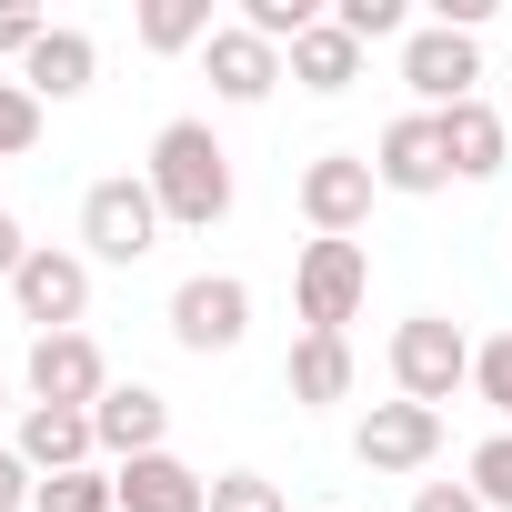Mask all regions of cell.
Wrapping results in <instances>:
<instances>
[{
    "label": "cell",
    "mask_w": 512,
    "mask_h": 512,
    "mask_svg": "<svg viewBox=\"0 0 512 512\" xmlns=\"http://www.w3.org/2000/svg\"><path fill=\"white\" fill-rule=\"evenodd\" d=\"M292 302H302V332H342V322L372 302V251H362V241H302Z\"/></svg>",
    "instance_id": "obj_4"
},
{
    "label": "cell",
    "mask_w": 512,
    "mask_h": 512,
    "mask_svg": "<svg viewBox=\"0 0 512 512\" xmlns=\"http://www.w3.org/2000/svg\"><path fill=\"white\" fill-rule=\"evenodd\" d=\"M332 21L372 51V41H412V11H402V0H332Z\"/></svg>",
    "instance_id": "obj_22"
},
{
    "label": "cell",
    "mask_w": 512,
    "mask_h": 512,
    "mask_svg": "<svg viewBox=\"0 0 512 512\" xmlns=\"http://www.w3.org/2000/svg\"><path fill=\"white\" fill-rule=\"evenodd\" d=\"M51 21L41 11H0V61H31V41H41Z\"/></svg>",
    "instance_id": "obj_28"
},
{
    "label": "cell",
    "mask_w": 512,
    "mask_h": 512,
    "mask_svg": "<svg viewBox=\"0 0 512 512\" xmlns=\"http://www.w3.org/2000/svg\"><path fill=\"white\" fill-rule=\"evenodd\" d=\"M201 71H211V91H221V101H272L282 51H272L262 31H241V21H231V31H211V41H201Z\"/></svg>",
    "instance_id": "obj_15"
},
{
    "label": "cell",
    "mask_w": 512,
    "mask_h": 512,
    "mask_svg": "<svg viewBox=\"0 0 512 512\" xmlns=\"http://www.w3.org/2000/svg\"><path fill=\"white\" fill-rule=\"evenodd\" d=\"M101 392H111V362H101L91 332H41V342H31V402H71V412H91Z\"/></svg>",
    "instance_id": "obj_11"
},
{
    "label": "cell",
    "mask_w": 512,
    "mask_h": 512,
    "mask_svg": "<svg viewBox=\"0 0 512 512\" xmlns=\"http://www.w3.org/2000/svg\"><path fill=\"white\" fill-rule=\"evenodd\" d=\"M442 452V412L432 402H372L362 432H352V462L362 472H422Z\"/></svg>",
    "instance_id": "obj_9"
},
{
    "label": "cell",
    "mask_w": 512,
    "mask_h": 512,
    "mask_svg": "<svg viewBox=\"0 0 512 512\" xmlns=\"http://www.w3.org/2000/svg\"><path fill=\"white\" fill-rule=\"evenodd\" d=\"M141 41H151V51H191V41H211V0H151V11H141Z\"/></svg>",
    "instance_id": "obj_20"
},
{
    "label": "cell",
    "mask_w": 512,
    "mask_h": 512,
    "mask_svg": "<svg viewBox=\"0 0 512 512\" xmlns=\"http://www.w3.org/2000/svg\"><path fill=\"white\" fill-rule=\"evenodd\" d=\"M472 492H482V512H512V432L472 442Z\"/></svg>",
    "instance_id": "obj_23"
},
{
    "label": "cell",
    "mask_w": 512,
    "mask_h": 512,
    "mask_svg": "<svg viewBox=\"0 0 512 512\" xmlns=\"http://www.w3.org/2000/svg\"><path fill=\"white\" fill-rule=\"evenodd\" d=\"M121 482V512H211V482L181 462V452H141V462H111Z\"/></svg>",
    "instance_id": "obj_14"
},
{
    "label": "cell",
    "mask_w": 512,
    "mask_h": 512,
    "mask_svg": "<svg viewBox=\"0 0 512 512\" xmlns=\"http://www.w3.org/2000/svg\"><path fill=\"white\" fill-rule=\"evenodd\" d=\"M31 251H41V241H31V231H21V221H11V211H0V282H11V272H21V262H31Z\"/></svg>",
    "instance_id": "obj_30"
},
{
    "label": "cell",
    "mask_w": 512,
    "mask_h": 512,
    "mask_svg": "<svg viewBox=\"0 0 512 512\" xmlns=\"http://www.w3.org/2000/svg\"><path fill=\"white\" fill-rule=\"evenodd\" d=\"M282 382H292V402H302V412H322V402H352V342H342V332H302Z\"/></svg>",
    "instance_id": "obj_19"
},
{
    "label": "cell",
    "mask_w": 512,
    "mask_h": 512,
    "mask_svg": "<svg viewBox=\"0 0 512 512\" xmlns=\"http://www.w3.org/2000/svg\"><path fill=\"white\" fill-rule=\"evenodd\" d=\"M472 392H482V402L512 422V332H492V342L472 352Z\"/></svg>",
    "instance_id": "obj_24"
},
{
    "label": "cell",
    "mask_w": 512,
    "mask_h": 512,
    "mask_svg": "<svg viewBox=\"0 0 512 512\" xmlns=\"http://www.w3.org/2000/svg\"><path fill=\"white\" fill-rule=\"evenodd\" d=\"M11 302H21V322H41V332H81V312H91V262L41 241L31 262L11 272Z\"/></svg>",
    "instance_id": "obj_8"
},
{
    "label": "cell",
    "mask_w": 512,
    "mask_h": 512,
    "mask_svg": "<svg viewBox=\"0 0 512 512\" xmlns=\"http://www.w3.org/2000/svg\"><path fill=\"white\" fill-rule=\"evenodd\" d=\"M21 502H41V472L21 452H0V512H21Z\"/></svg>",
    "instance_id": "obj_27"
},
{
    "label": "cell",
    "mask_w": 512,
    "mask_h": 512,
    "mask_svg": "<svg viewBox=\"0 0 512 512\" xmlns=\"http://www.w3.org/2000/svg\"><path fill=\"white\" fill-rule=\"evenodd\" d=\"M392 382H402V402H452L462 382H472V342H462V322L452 312H412L402 332H392Z\"/></svg>",
    "instance_id": "obj_3"
},
{
    "label": "cell",
    "mask_w": 512,
    "mask_h": 512,
    "mask_svg": "<svg viewBox=\"0 0 512 512\" xmlns=\"http://www.w3.org/2000/svg\"><path fill=\"white\" fill-rule=\"evenodd\" d=\"M432 121H442V161H452V181H492V171L512 161V131H502L492 101H452V111H432Z\"/></svg>",
    "instance_id": "obj_16"
},
{
    "label": "cell",
    "mask_w": 512,
    "mask_h": 512,
    "mask_svg": "<svg viewBox=\"0 0 512 512\" xmlns=\"http://www.w3.org/2000/svg\"><path fill=\"white\" fill-rule=\"evenodd\" d=\"M211 512H292V502H282V482H262V472H221V482H211Z\"/></svg>",
    "instance_id": "obj_26"
},
{
    "label": "cell",
    "mask_w": 512,
    "mask_h": 512,
    "mask_svg": "<svg viewBox=\"0 0 512 512\" xmlns=\"http://www.w3.org/2000/svg\"><path fill=\"white\" fill-rule=\"evenodd\" d=\"M0 412H11V392H0Z\"/></svg>",
    "instance_id": "obj_31"
},
{
    "label": "cell",
    "mask_w": 512,
    "mask_h": 512,
    "mask_svg": "<svg viewBox=\"0 0 512 512\" xmlns=\"http://www.w3.org/2000/svg\"><path fill=\"white\" fill-rule=\"evenodd\" d=\"M91 71H101L91 31H41V41H31V61H21V91H31V101H81V91H91Z\"/></svg>",
    "instance_id": "obj_18"
},
{
    "label": "cell",
    "mask_w": 512,
    "mask_h": 512,
    "mask_svg": "<svg viewBox=\"0 0 512 512\" xmlns=\"http://www.w3.org/2000/svg\"><path fill=\"white\" fill-rule=\"evenodd\" d=\"M31 141H41V101H31L21 81H0V161H21Z\"/></svg>",
    "instance_id": "obj_25"
},
{
    "label": "cell",
    "mask_w": 512,
    "mask_h": 512,
    "mask_svg": "<svg viewBox=\"0 0 512 512\" xmlns=\"http://www.w3.org/2000/svg\"><path fill=\"white\" fill-rule=\"evenodd\" d=\"M41 512H121V482L111 472H51L41 482Z\"/></svg>",
    "instance_id": "obj_21"
},
{
    "label": "cell",
    "mask_w": 512,
    "mask_h": 512,
    "mask_svg": "<svg viewBox=\"0 0 512 512\" xmlns=\"http://www.w3.org/2000/svg\"><path fill=\"white\" fill-rule=\"evenodd\" d=\"M402 81H412V101H422V111L482 101V41H472V31H442V21H422V31L402 41Z\"/></svg>",
    "instance_id": "obj_5"
},
{
    "label": "cell",
    "mask_w": 512,
    "mask_h": 512,
    "mask_svg": "<svg viewBox=\"0 0 512 512\" xmlns=\"http://www.w3.org/2000/svg\"><path fill=\"white\" fill-rule=\"evenodd\" d=\"M241 332H251V282L191 272V282L171 292V342H181V352H241Z\"/></svg>",
    "instance_id": "obj_7"
},
{
    "label": "cell",
    "mask_w": 512,
    "mask_h": 512,
    "mask_svg": "<svg viewBox=\"0 0 512 512\" xmlns=\"http://www.w3.org/2000/svg\"><path fill=\"white\" fill-rule=\"evenodd\" d=\"M91 432H101V452H111V462H141V452H161L171 402H161L151 382H111V392L91 402Z\"/></svg>",
    "instance_id": "obj_12"
},
{
    "label": "cell",
    "mask_w": 512,
    "mask_h": 512,
    "mask_svg": "<svg viewBox=\"0 0 512 512\" xmlns=\"http://www.w3.org/2000/svg\"><path fill=\"white\" fill-rule=\"evenodd\" d=\"M282 71H292L302 91H322V101H332V91H352V81H362V41H352L332 11H322V21H312V31L282 51Z\"/></svg>",
    "instance_id": "obj_17"
},
{
    "label": "cell",
    "mask_w": 512,
    "mask_h": 512,
    "mask_svg": "<svg viewBox=\"0 0 512 512\" xmlns=\"http://www.w3.org/2000/svg\"><path fill=\"white\" fill-rule=\"evenodd\" d=\"M372 181L402 191V201H432V191L452 181V161H442V121H432V111H402V121L372 141Z\"/></svg>",
    "instance_id": "obj_10"
},
{
    "label": "cell",
    "mask_w": 512,
    "mask_h": 512,
    "mask_svg": "<svg viewBox=\"0 0 512 512\" xmlns=\"http://www.w3.org/2000/svg\"><path fill=\"white\" fill-rule=\"evenodd\" d=\"M141 181H151L161 221H181V231H211V221L231 211V151L211 141V121H161Z\"/></svg>",
    "instance_id": "obj_1"
},
{
    "label": "cell",
    "mask_w": 512,
    "mask_h": 512,
    "mask_svg": "<svg viewBox=\"0 0 512 512\" xmlns=\"http://www.w3.org/2000/svg\"><path fill=\"white\" fill-rule=\"evenodd\" d=\"M91 452H101V432H91V412H71V402H31L21 412V462L51 482V472H91Z\"/></svg>",
    "instance_id": "obj_13"
},
{
    "label": "cell",
    "mask_w": 512,
    "mask_h": 512,
    "mask_svg": "<svg viewBox=\"0 0 512 512\" xmlns=\"http://www.w3.org/2000/svg\"><path fill=\"white\" fill-rule=\"evenodd\" d=\"M412 512H482V492H472V482H422Z\"/></svg>",
    "instance_id": "obj_29"
},
{
    "label": "cell",
    "mask_w": 512,
    "mask_h": 512,
    "mask_svg": "<svg viewBox=\"0 0 512 512\" xmlns=\"http://www.w3.org/2000/svg\"><path fill=\"white\" fill-rule=\"evenodd\" d=\"M81 241H91V262H151L161 251V201H151V181H131V171H111V181H91L81 191Z\"/></svg>",
    "instance_id": "obj_2"
},
{
    "label": "cell",
    "mask_w": 512,
    "mask_h": 512,
    "mask_svg": "<svg viewBox=\"0 0 512 512\" xmlns=\"http://www.w3.org/2000/svg\"><path fill=\"white\" fill-rule=\"evenodd\" d=\"M372 151H322L312 171H302V221H312V241H352L362 221H372Z\"/></svg>",
    "instance_id": "obj_6"
}]
</instances>
